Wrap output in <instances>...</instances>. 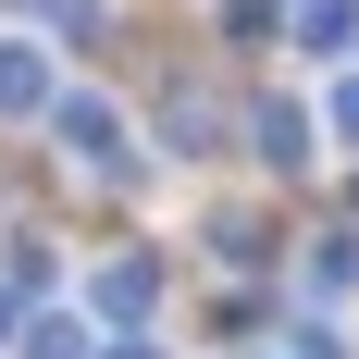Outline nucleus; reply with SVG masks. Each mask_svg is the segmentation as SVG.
<instances>
[{"instance_id":"1","label":"nucleus","mask_w":359,"mask_h":359,"mask_svg":"<svg viewBox=\"0 0 359 359\" xmlns=\"http://www.w3.org/2000/svg\"><path fill=\"white\" fill-rule=\"evenodd\" d=\"M297 37H310V50H347V37H359V0H297Z\"/></svg>"},{"instance_id":"2","label":"nucleus","mask_w":359,"mask_h":359,"mask_svg":"<svg viewBox=\"0 0 359 359\" xmlns=\"http://www.w3.org/2000/svg\"><path fill=\"white\" fill-rule=\"evenodd\" d=\"M50 100V74H37V50H0V111H37Z\"/></svg>"},{"instance_id":"3","label":"nucleus","mask_w":359,"mask_h":359,"mask_svg":"<svg viewBox=\"0 0 359 359\" xmlns=\"http://www.w3.org/2000/svg\"><path fill=\"white\" fill-rule=\"evenodd\" d=\"M260 149H273V161H310V124H297V111L273 100V111H260Z\"/></svg>"},{"instance_id":"4","label":"nucleus","mask_w":359,"mask_h":359,"mask_svg":"<svg viewBox=\"0 0 359 359\" xmlns=\"http://www.w3.org/2000/svg\"><path fill=\"white\" fill-rule=\"evenodd\" d=\"M334 137L359 149V74H347V87H334Z\"/></svg>"}]
</instances>
